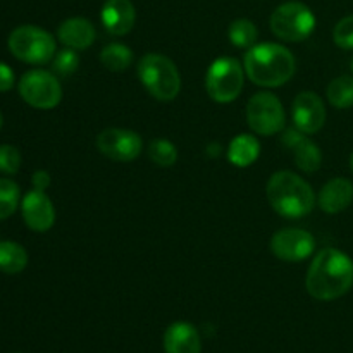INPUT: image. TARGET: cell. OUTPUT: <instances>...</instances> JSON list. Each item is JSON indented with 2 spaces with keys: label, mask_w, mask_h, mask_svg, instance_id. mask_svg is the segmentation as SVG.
<instances>
[{
  "label": "cell",
  "mask_w": 353,
  "mask_h": 353,
  "mask_svg": "<svg viewBox=\"0 0 353 353\" xmlns=\"http://www.w3.org/2000/svg\"><path fill=\"white\" fill-rule=\"evenodd\" d=\"M243 68L252 83L265 88H278L293 78L296 62L292 52L283 45L261 43L248 48Z\"/></svg>",
  "instance_id": "cell-2"
},
{
  "label": "cell",
  "mask_w": 353,
  "mask_h": 353,
  "mask_svg": "<svg viewBox=\"0 0 353 353\" xmlns=\"http://www.w3.org/2000/svg\"><path fill=\"white\" fill-rule=\"evenodd\" d=\"M9 50L19 61L28 64H47L55 57V40L48 31L24 24L9 34Z\"/></svg>",
  "instance_id": "cell-5"
},
{
  "label": "cell",
  "mask_w": 353,
  "mask_h": 353,
  "mask_svg": "<svg viewBox=\"0 0 353 353\" xmlns=\"http://www.w3.org/2000/svg\"><path fill=\"white\" fill-rule=\"evenodd\" d=\"M261 155V143L254 134H238L228 148V159L236 168H248Z\"/></svg>",
  "instance_id": "cell-19"
},
{
  "label": "cell",
  "mask_w": 353,
  "mask_h": 353,
  "mask_svg": "<svg viewBox=\"0 0 353 353\" xmlns=\"http://www.w3.org/2000/svg\"><path fill=\"white\" fill-rule=\"evenodd\" d=\"M305 286L309 295L321 302L347 295L353 286V261L338 248H324L310 264Z\"/></svg>",
  "instance_id": "cell-1"
},
{
  "label": "cell",
  "mask_w": 353,
  "mask_h": 353,
  "mask_svg": "<svg viewBox=\"0 0 353 353\" xmlns=\"http://www.w3.org/2000/svg\"><path fill=\"white\" fill-rule=\"evenodd\" d=\"M3 126V117H2V112H0V130H2Z\"/></svg>",
  "instance_id": "cell-31"
},
{
  "label": "cell",
  "mask_w": 353,
  "mask_h": 353,
  "mask_svg": "<svg viewBox=\"0 0 353 353\" xmlns=\"http://www.w3.org/2000/svg\"><path fill=\"white\" fill-rule=\"evenodd\" d=\"M327 100L336 109L353 107V76H338L327 85Z\"/></svg>",
  "instance_id": "cell-21"
},
{
  "label": "cell",
  "mask_w": 353,
  "mask_h": 353,
  "mask_svg": "<svg viewBox=\"0 0 353 353\" xmlns=\"http://www.w3.org/2000/svg\"><path fill=\"white\" fill-rule=\"evenodd\" d=\"M28 265V252L16 241H0V271L19 274Z\"/></svg>",
  "instance_id": "cell-20"
},
{
  "label": "cell",
  "mask_w": 353,
  "mask_h": 353,
  "mask_svg": "<svg viewBox=\"0 0 353 353\" xmlns=\"http://www.w3.org/2000/svg\"><path fill=\"white\" fill-rule=\"evenodd\" d=\"M353 202V183L347 178H334L323 186L317 203L326 214H340Z\"/></svg>",
  "instance_id": "cell-16"
},
{
  "label": "cell",
  "mask_w": 353,
  "mask_h": 353,
  "mask_svg": "<svg viewBox=\"0 0 353 353\" xmlns=\"http://www.w3.org/2000/svg\"><path fill=\"white\" fill-rule=\"evenodd\" d=\"M14 86V71L6 64L0 62V92H9Z\"/></svg>",
  "instance_id": "cell-29"
},
{
  "label": "cell",
  "mask_w": 353,
  "mask_h": 353,
  "mask_svg": "<svg viewBox=\"0 0 353 353\" xmlns=\"http://www.w3.org/2000/svg\"><path fill=\"white\" fill-rule=\"evenodd\" d=\"M352 72H353V59H352Z\"/></svg>",
  "instance_id": "cell-33"
},
{
  "label": "cell",
  "mask_w": 353,
  "mask_h": 353,
  "mask_svg": "<svg viewBox=\"0 0 353 353\" xmlns=\"http://www.w3.org/2000/svg\"><path fill=\"white\" fill-rule=\"evenodd\" d=\"M21 168V154L14 145H0V172L16 174Z\"/></svg>",
  "instance_id": "cell-28"
},
{
  "label": "cell",
  "mask_w": 353,
  "mask_h": 353,
  "mask_svg": "<svg viewBox=\"0 0 353 353\" xmlns=\"http://www.w3.org/2000/svg\"><path fill=\"white\" fill-rule=\"evenodd\" d=\"M293 123L296 130L314 134L326 123V107L321 97L314 92H302L293 102Z\"/></svg>",
  "instance_id": "cell-12"
},
{
  "label": "cell",
  "mask_w": 353,
  "mask_h": 353,
  "mask_svg": "<svg viewBox=\"0 0 353 353\" xmlns=\"http://www.w3.org/2000/svg\"><path fill=\"white\" fill-rule=\"evenodd\" d=\"M271 250L279 261L300 262L314 254L316 240L309 231L285 228L271 238Z\"/></svg>",
  "instance_id": "cell-11"
},
{
  "label": "cell",
  "mask_w": 353,
  "mask_h": 353,
  "mask_svg": "<svg viewBox=\"0 0 353 353\" xmlns=\"http://www.w3.org/2000/svg\"><path fill=\"white\" fill-rule=\"evenodd\" d=\"M248 126L261 137L281 133L286 126V114L283 103L271 92L255 93L247 105Z\"/></svg>",
  "instance_id": "cell-8"
},
{
  "label": "cell",
  "mask_w": 353,
  "mask_h": 353,
  "mask_svg": "<svg viewBox=\"0 0 353 353\" xmlns=\"http://www.w3.org/2000/svg\"><path fill=\"white\" fill-rule=\"evenodd\" d=\"M165 353H200L202 340L195 326L188 323H174L165 330Z\"/></svg>",
  "instance_id": "cell-17"
},
{
  "label": "cell",
  "mask_w": 353,
  "mask_h": 353,
  "mask_svg": "<svg viewBox=\"0 0 353 353\" xmlns=\"http://www.w3.org/2000/svg\"><path fill=\"white\" fill-rule=\"evenodd\" d=\"M230 41L238 48H252L257 41V26L250 19H236L230 24L228 30Z\"/></svg>",
  "instance_id": "cell-23"
},
{
  "label": "cell",
  "mask_w": 353,
  "mask_h": 353,
  "mask_svg": "<svg viewBox=\"0 0 353 353\" xmlns=\"http://www.w3.org/2000/svg\"><path fill=\"white\" fill-rule=\"evenodd\" d=\"M350 168H352V172H353V152H352V155H350Z\"/></svg>",
  "instance_id": "cell-32"
},
{
  "label": "cell",
  "mask_w": 353,
  "mask_h": 353,
  "mask_svg": "<svg viewBox=\"0 0 353 353\" xmlns=\"http://www.w3.org/2000/svg\"><path fill=\"white\" fill-rule=\"evenodd\" d=\"M268 200L272 209L286 219L309 216L316 205L312 186L292 171H279L269 178Z\"/></svg>",
  "instance_id": "cell-3"
},
{
  "label": "cell",
  "mask_w": 353,
  "mask_h": 353,
  "mask_svg": "<svg viewBox=\"0 0 353 353\" xmlns=\"http://www.w3.org/2000/svg\"><path fill=\"white\" fill-rule=\"evenodd\" d=\"M334 43L345 50H353V14L338 21L333 30Z\"/></svg>",
  "instance_id": "cell-27"
},
{
  "label": "cell",
  "mask_w": 353,
  "mask_h": 353,
  "mask_svg": "<svg viewBox=\"0 0 353 353\" xmlns=\"http://www.w3.org/2000/svg\"><path fill=\"white\" fill-rule=\"evenodd\" d=\"M245 83V68L233 57H221L210 64L205 74V90L212 100L230 103L240 97Z\"/></svg>",
  "instance_id": "cell-6"
},
{
  "label": "cell",
  "mask_w": 353,
  "mask_h": 353,
  "mask_svg": "<svg viewBox=\"0 0 353 353\" xmlns=\"http://www.w3.org/2000/svg\"><path fill=\"white\" fill-rule=\"evenodd\" d=\"M316 16L302 2L281 3L271 16V31L285 41H302L312 34Z\"/></svg>",
  "instance_id": "cell-7"
},
{
  "label": "cell",
  "mask_w": 353,
  "mask_h": 353,
  "mask_svg": "<svg viewBox=\"0 0 353 353\" xmlns=\"http://www.w3.org/2000/svg\"><path fill=\"white\" fill-rule=\"evenodd\" d=\"M21 212L26 226L37 233H45L55 223L54 203L40 190H31L24 195L21 202Z\"/></svg>",
  "instance_id": "cell-13"
},
{
  "label": "cell",
  "mask_w": 353,
  "mask_h": 353,
  "mask_svg": "<svg viewBox=\"0 0 353 353\" xmlns=\"http://www.w3.org/2000/svg\"><path fill=\"white\" fill-rule=\"evenodd\" d=\"M138 78L154 99L169 102L181 90V74L169 57L162 54H147L138 62Z\"/></svg>",
  "instance_id": "cell-4"
},
{
  "label": "cell",
  "mask_w": 353,
  "mask_h": 353,
  "mask_svg": "<svg viewBox=\"0 0 353 353\" xmlns=\"http://www.w3.org/2000/svg\"><path fill=\"white\" fill-rule=\"evenodd\" d=\"M19 95L28 105L40 110L54 109L62 99V88L59 79L43 69H33L24 72L19 79Z\"/></svg>",
  "instance_id": "cell-9"
},
{
  "label": "cell",
  "mask_w": 353,
  "mask_h": 353,
  "mask_svg": "<svg viewBox=\"0 0 353 353\" xmlns=\"http://www.w3.org/2000/svg\"><path fill=\"white\" fill-rule=\"evenodd\" d=\"M281 143L285 148H290L295 157L296 168L303 172H316L323 164V154L319 147L309 138V134L302 133L300 130H286L281 137Z\"/></svg>",
  "instance_id": "cell-14"
},
{
  "label": "cell",
  "mask_w": 353,
  "mask_h": 353,
  "mask_svg": "<svg viewBox=\"0 0 353 353\" xmlns=\"http://www.w3.org/2000/svg\"><path fill=\"white\" fill-rule=\"evenodd\" d=\"M19 205V186L12 179L0 178V221L16 212Z\"/></svg>",
  "instance_id": "cell-25"
},
{
  "label": "cell",
  "mask_w": 353,
  "mask_h": 353,
  "mask_svg": "<svg viewBox=\"0 0 353 353\" xmlns=\"http://www.w3.org/2000/svg\"><path fill=\"white\" fill-rule=\"evenodd\" d=\"M103 28L114 37H123L133 30L137 23V9L131 0H105L100 12Z\"/></svg>",
  "instance_id": "cell-15"
},
{
  "label": "cell",
  "mask_w": 353,
  "mask_h": 353,
  "mask_svg": "<svg viewBox=\"0 0 353 353\" xmlns=\"http://www.w3.org/2000/svg\"><path fill=\"white\" fill-rule=\"evenodd\" d=\"M97 148L110 161L131 162L141 154L143 141L134 131L109 128L97 137Z\"/></svg>",
  "instance_id": "cell-10"
},
{
  "label": "cell",
  "mask_w": 353,
  "mask_h": 353,
  "mask_svg": "<svg viewBox=\"0 0 353 353\" xmlns=\"http://www.w3.org/2000/svg\"><path fill=\"white\" fill-rule=\"evenodd\" d=\"M148 157L152 159L155 165H161V168H171L178 161V148L174 147V143H171L169 140L164 138H157L150 143L148 147Z\"/></svg>",
  "instance_id": "cell-24"
},
{
  "label": "cell",
  "mask_w": 353,
  "mask_h": 353,
  "mask_svg": "<svg viewBox=\"0 0 353 353\" xmlns=\"http://www.w3.org/2000/svg\"><path fill=\"white\" fill-rule=\"evenodd\" d=\"M31 183H33L34 190L45 192V190L50 186V174H48L47 171H37L33 176H31Z\"/></svg>",
  "instance_id": "cell-30"
},
{
  "label": "cell",
  "mask_w": 353,
  "mask_h": 353,
  "mask_svg": "<svg viewBox=\"0 0 353 353\" xmlns=\"http://www.w3.org/2000/svg\"><path fill=\"white\" fill-rule=\"evenodd\" d=\"M57 37L62 45L74 50H85L95 41V28L85 17H71L59 26Z\"/></svg>",
  "instance_id": "cell-18"
},
{
  "label": "cell",
  "mask_w": 353,
  "mask_h": 353,
  "mask_svg": "<svg viewBox=\"0 0 353 353\" xmlns=\"http://www.w3.org/2000/svg\"><path fill=\"white\" fill-rule=\"evenodd\" d=\"M54 61V71L61 76H69L78 69L79 65V55L74 48H64V50L57 52Z\"/></svg>",
  "instance_id": "cell-26"
},
{
  "label": "cell",
  "mask_w": 353,
  "mask_h": 353,
  "mask_svg": "<svg viewBox=\"0 0 353 353\" xmlns=\"http://www.w3.org/2000/svg\"><path fill=\"white\" fill-rule=\"evenodd\" d=\"M100 62L109 71H126L131 65V62H133V52H131L130 47L123 43H110L100 54Z\"/></svg>",
  "instance_id": "cell-22"
}]
</instances>
